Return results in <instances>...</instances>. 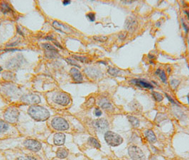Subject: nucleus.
Returning a JSON list of instances; mask_svg holds the SVG:
<instances>
[{
    "instance_id": "nucleus-1",
    "label": "nucleus",
    "mask_w": 189,
    "mask_h": 160,
    "mask_svg": "<svg viewBox=\"0 0 189 160\" xmlns=\"http://www.w3.org/2000/svg\"><path fill=\"white\" fill-rule=\"evenodd\" d=\"M28 113L34 120L37 121H45L49 117L48 110L41 106H32L29 108Z\"/></svg>"
},
{
    "instance_id": "nucleus-2",
    "label": "nucleus",
    "mask_w": 189,
    "mask_h": 160,
    "mask_svg": "<svg viewBox=\"0 0 189 160\" xmlns=\"http://www.w3.org/2000/svg\"><path fill=\"white\" fill-rule=\"evenodd\" d=\"M105 139L107 143L112 147H117L123 142V138L119 134L112 131H108L105 132Z\"/></svg>"
},
{
    "instance_id": "nucleus-3",
    "label": "nucleus",
    "mask_w": 189,
    "mask_h": 160,
    "mask_svg": "<svg viewBox=\"0 0 189 160\" xmlns=\"http://www.w3.org/2000/svg\"><path fill=\"white\" fill-rule=\"evenodd\" d=\"M19 111L15 107H10L7 108L4 112V119L9 123H15L17 122L19 117Z\"/></svg>"
},
{
    "instance_id": "nucleus-4",
    "label": "nucleus",
    "mask_w": 189,
    "mask_h": 160,
    "mask_svg": "<svg viewBox=\"0 0 189 160\" xmlns=\"http://www.w3.org/2000/svg\"><path fill=\"white\" fill-rule=\"evenodd\" d=\"M128 153L132 160H145L146 159L142 150L137 146H130L128 148Z\"/></svg>"
},
{
    "instance_id": "nucleus-5",
    "label": "nucleus",
    "mask_w": 189,
    "mask_h": 160,
    "mask_svg": "<svg viewBox=\"0 0 189 160\" xmlns=\"http://www.w3.org/2000/svg\"><path fill=\"white\" fill-rule=\"evenodd\" d=\"M51 125L55 130H66L68 129L69 125L68 122L66 121L65 119L62 118V117H55L53 120H52Z\"/></svg>"
},
{
    "instance_id": "nucleus-6",
    "label": "nucleus",
    "mask_w": 189,
    "mask_h": 160,
    "mask_svg": "<svg viewBox=\"0 0 189 160\" xmlns=\"http://www.w3.org/2000/svg\"><path fill=\"white\" fill-rule=\"evenodd\" d=\"M53 100L54 103L61 106H67L70 103V98L66 93L58 92L53 96Z\"/></svg>"
},
{
    "instance_id": "nucleus-7",
    "label": "nucleus",
    "mask_w": 189,
    "mask_h": 160,
    "mask_svg": "<svg viewBox=\"0 0 189 160\" xmlns=\"http://www.w3.org/2000/svg\"><path fill=\"white\" fill-rule=\"evenodd\" d=\"M138 27V21L133 17H128L125 20L124 28L130 32H135Z\"/></svg>"
},
{
    "instance_id": "nucleus-8",
    "label": "nucleus",
    "mask_w": 189,
    "mask_h": 160,
    "mask_svg": "<svg viewBox=\"0 0 189 160\" xmlns=\"http://www.w3.org/2000/svg\"><path fill=\"white\" fill-rule=\"evenodd\" d=\"M21 101L26 104H38L41 102L40 97L36 94H27L21 98Z\"/></svg>"
},
{
    "instance_id": "nucleus-9",
    "label": "nucleus",
    "mask_w": 189,
    "mask_h": 160,
    "mask_svg": "<svg viewBox=\"0 0 189 160\" xmlns=\"http://www.w3.org/2000/svg\"><path fill=\"white\" fill-rule=\"evenodd\" d=\"M23 145L28 150L33 152H38L41 149V144L35 139H26Z\"/></svg>"
},
{
    "instance_id": "nucleus-10",
    "label": "nucleus",
    "mask_w": 189,
    "mask_h": 160,
    "mask_svg": "<svg viewBox=\"0 0 189 160\" xmlns=\"http://www.w3.org/2000/svg\"><path fill=\"white\" fill-rule=\"evenodd\" d=\"M94 127L100 132H105L109 127V123L105 119H99L94 122Z\"/></svg>"
},
{
    "instance_id": "nucleus-11",
    "label": "nucleus",
    "mask_w": 189,
    "mask_h": 160,
    "mask_svg": "<svg viewBox=\"0 0 189 160\" xmlns=\"http://www.w3.org/2000/svg\"><path fill=\"white\" fill-rule=\"evenodd\" d=\"M70 74L75 82H81L83 81V76L80 70L77 68H73L70 69Z\"/></svg>"
},
{
    "instance_id": "nucleus-12",
    "label": "nucleus",
    "mask_w": 189,
    "mask_h": 160,
    "mask_svg": "<svg viewBox=\"0 0 189 160\" xmlns=\"http://www.w3.org/2000/svg\"><path fill=\"white\" fill-rule=\"evenodd\" d=\"M131 82L132 83L136 85V86H139V87H141V88H150V89L153 88L152 85L149 83L146 82V81H144V80L134 79V80H132Z\"/></svg>"
},
{
    "instance_id": "nucleus-13",
    "label": "nucleus",
    "mask_w": 189,
    "mask_h": 160,
    "mask_svg": "<svg viewBox=\"0 0 189 160\" xmlns=\"http://www.w3.org/2000/svg\"><path fill=\"white\" fill-rule=\"evenodd\" d=\"M66 136L63 133H57L54 135L53 141H54L55 145H62L65 143Z\"/></svg>"
},
{
    "instance_id": "nucleus-14",
    "label": "nucleus",
    "mask_w": 189,
    "mask_h": 160,
    "mask_svg": "<svg viewBox=\"0 0 189 160\" xmlns=\"http://www.w3.org/2000/svg\"><path fill=\"white\" fill-rule=\"evenodd\" d=\"M53 27L55 28V29H56L57 30L61 31V32H63V33H68V26H66L65 24H63V23H61L60 22H58V21H53Z\"/></svg>"
},
{
    "instance_id": "nucleus-15",
    "label": "nucleus",
    "mask_w": 189,
    "mask_h": 160,
    "mask_svg": "<svg viewBox=\"0 0 189 160\" xmlns=\"http://www.w3.org/2000/svg\"><path fill=\"white\" fill-rule=\"evenodd\" d=\"M145 136L148 141L151 143H155L157 142V137L152 130H146L145 132Z\"/></svg>"
},
{
    "instance_id": "nucleus-16",
    "label": "nucleus",
    "mask_w": 189,
    "mask_h": 160,
    "mask_svg": "<svg viewBox=\"0 0 189 160\" xmlns=\"http://www.w3.org/2000/svg\"><path fill=\"white\" fill-rule=\"evenodd\" d=\"M86 72L88 76L91 77V78H95V77H98L99 75H101L100 70L95 68H87Z\"/></svg>"
},
{
    "instance_id": "nucleus-17",
    "label": "nucleus",
    "mask_w": 189,
    "mask_h": 160,
    "mask_svg": "<svg viewBox=\"0 0 189 160\" xmlns=\"http://www.w3.org/2000/svg\"><path fill=\"white\" fill-rule=\"evenodd\" d=\"M68 154V151L66 148H59L56 152V157L59 159H64Z\"/></svg>"
},
{
    "instance_id": "nucleus-18",
    "label": "nucleus",
    "mask_w": 189,
    "mask_h": 160,
    "mask_svg": "<svg viewBox=\"0 0 189 160\" xmlns=\"http://www.w3.org/2000/svg\"><path fill=\"white\" fill-rule=\"evenodd\" d=\"M127 119H128L129 122L131 123L132 126L133 127V128H139V120L138 118H137L135 116L128 115L127 116Z\"/></svg>"
},
{
    "instance_id": "nucleus-19",
    "label": "nucleus",
    "mask_w": 189,
    "mask_h": 160,
    "mask_svg": "<svg viewBox=\"0 0 189 160\" xmlns=\"http://www.w3.org/2000/svg\"><path fill=\"white\" fill-rule=\"evenodd\" d=\"M155 73L159 76L161 80L163 83H166V81H167V77H166V73H165L164 70H161V69H157V71L155 72Z\"/></svg>"
},
{
    "instance_id": "nucleus-20",
    "label": "nucleus",
    "mask_w": 189,
    "mask_h": 160,
    "mask_svg": "<svg viewBox=\"0 0 189 160\" xmlns=\"http://www.w3.org/2000/svg\"><path fill=\"white\" fill-rule=\"evenodd\" d=\"M88 143H89V145L92 146V147L96 149H100V147H101L100 142H99L97 139H94V137H90L89 139H88Z\"/></svg>"
},
{
    "instance_id": "nucleus-21",
    "label": "nucleus",
    "mask_w": 189,
    "mask_h": 160,
    "mask_svg": "<svg viewBox=\"0 0 189 160\" xmlns=\"http://www.w3.org/2000/svg\"><path fill=\"white\" fill-rule=\"evenodd\" d=\"M108 73L112 76H117L119 73H121L120 70L118 68H112V67H110L108 70Z\"/></svg>"
},
{
    "instance_id": "nucleus-22",
    "label": "nucleus",
    "mask_w": 189,
    "mask_h": 160,
    "mask_svg": "<svg viewBox=\"0 0 189 160\" xmlns=\"http://www.w3.org/2000/svg\"><path fill=\"white\" fill-rule=\"evenodd\" d=\"M100 106H101L103 109L106 110H112L113 108L111 103H109L108 101H107V100H105V101L103 100V101L100 103Z\"/></svg>"
},
{
    "instance_id": "nucleus-23",
    "label": "nucleus",
    "mask_w": 189,
    "mask_h": 160,
    "mask_svg": "<svg viewBox=\"0 0 189 160\" xmlns=\"http://www.w3.org/2000/svg\"><path fill=\"white\" fill-rule=\"evenodd\" d=\"M1 10L2 11L3 13H7V12H10L12 10V9H11V7H9V5L7 3L3 2L1 4Z\"/></svg>"
},
{
    "instance_id": "nucleus-24",
    "label": "nucleus",
    "mask_w": 189,
    "mask_h": 160,
    "mask_svg": "<svg viewBox=\"0 0 189 160\" xmlns=\"http://www.w3.org/2000/svg\"><path fill=\"white\" fill-rule=\"evenodd\" d=\"M152 95H153V97H154V99L157 100V102L162 101V100H163V95H162L161 93H159V92H152Z\"/></svg>"
},
{
    "instance_id": "nucleus-25",
    "label": "nucleus",
    "mask_w": 189,
    "mask_h": 160,
    "mask_svg": "<svg viewBox=\"0 0 189 160\" xmlns=\"http://www.w3.org/2000/svg\"><path fill=\"white\" fill-rule=\"evenodd\" d=\"M46 56L49 59H55L57 56H58V54L57 51H48L46 53Z\"/></svg>"
},
{
    "instance_id": "nucleus-26",
    "label": "nucleus",
    "mask_w": 189,
    "mask_h": 160,
    "mask_svg": "<svg viewBox=\"0 0 189 160\" xmlns=\"http://www.w3.org/2000/svg\"><path fill=\"white\" fill-rule=\"evenodd\" d=\"M8 129V125L5 122L0 120V133L5 132Z\"/></svg>"
},
{
    "instance_id": "nucleus-27",
    "label": "nucleus",
    "mask_w": 189,
    "mask_h": 160,
    "mask_svg": "<svg viewBox=\"0 0 189 160\" xmlns=\"http://www.w3.org/2000/svg\"><path fill=\"white\" fill-rule=\"evenodd\" d=\"M179 83H180V81L176 79H171V81H170V86H171V87L173 89H176V88L178 87Z\"/></svg>"
},
{
    "instance_id": "nucleus-28",
    "label": "nucleus",
    "mask_w": 189,
    "mask_h": 160,
    "mask_svg": "<svg viewBox=\"0 0 189 160\" xmlns=\"http://www.w3.org/2000/svg\"><path fill=\"white\" fill-rule=\"evenodd\" d=\"M42 46H43V48H45L46 49L48 50V51H57L56 48H55V47H53L52 45L50 44V43H43V44H42Z\"/></svg>"
},
{
    "instance_id": "nucleus-29",
    "label": "nucleus",
    "mask_w": 189,
    "mask_h": 160,
    "mask_svg": "<svg viewBox=\"0 0 189 160\" xmlns=\"http://www.w3.org/2000/svg\"><path fill=\"white\" fill-rule=\"evenodd\" d=\"M93 39L97 41L100 42H105L108 40V37H103V36H99V37H94Z\"/></svg>"
},
{
    "instance_id": "nucleus-30",
    "label": "nucleus",
    "mask_w": 189,
    "mask_h": 160,
    "mask_svg": "<svg viewBox=\"0 0 189 160\" xmlns=\"http://www.w3.org/2000/svg\"><path fill=\"white\" fill-rule=\"evenodd\" d=\"M94 103V99L93 98H91L88 100L87 103H86V106H87V107H88V108H90V107H92L93 106Z\"/></svg>"
},
{
    "instance_id": "nucleus-31",
    "label": "nucleus",
    "mask_w": 189,
    "mask_h": 160,
    "mask_svg": "<svg viewBox=\"0 0 189 160\" xmlns=\"http://www.w3.org/2000/svg\"><path fill=\"white\" fill-rule=\"evenodd\" d=\"M87 17L88 18V19H89L90 21H94V19H95V16H94V14L92 13V12L88 14Z\"/></svg>"
},
{
    "instance_id": "nucleus-32",
    "label": "nucleus",
    "mask_w": 189,
    "mask_h": 160,
    "mask_svg": "<svg viewBox=\"0 0 189 160\" xmlns=\"http://www.w3.org/2000/svg\"><path fill=\"white\" fill-rule=\"evenodd\" d=\"M17 160H37V159L34 157H23L18 158Z\"/></svg>"
},
{
    "instance_id": "nucleus-33",
    "label": "nucleus",
    "mask_w": 189,
    "mask_h": 160,
    "mask_svg": "<svg viewBox=\"0 0 189 160\" xmlns=\"http://www.w3.org/2000/svg\"><path fill=\"white\" fill-rule=\"evenodd\" d=\"M74 58L76 59H78V60H79L80 61H82V62H86L87 61V58H84V57H79V56H74Z\"/></svg>"
},
{
    "instance_id": "nucleus-34",
    "label": "nucleus",
    "mask_w": 189,
    "mask_h": 160,
    "mask_svg": "<svg viewBox=\"0 0 189 160\" xmlns=\"http://www.w3.org/2000/svg\"><path fill=\"white\" fill-rule=\"evenodd\" d=\"M94 114L96 116H97V117H99V116H100L102 114V111L99 108H96L95 110H94Z\"/></svg>"
},
{
    "instance_id": "nucleus-35",
    "label": "nucleus",
    "mask_w": 189,
    "mask_h": 160,
    "mask_svg": "<svg viewBox=\"0 0 189 160\" xmlns=\"http://www.w3.org/2000/svg\"><path fill=\"white\" fill-rule=\"evenodd\" d=\"M67 61H68L69 63H70V64H72V65H74V66H76L79 67L80 68V66L78 65V64H76V62H75V61H72L71 59H67Z\"/></svg>"
},
{
    "instance_id": "nucleus-36",
    "label": "nucleus",
    "mask_w": 189,
    "mask_h": 160,
    "mask_svg": "<svg viewBox=\"0 0 189 160\" xmlns=\"http://www.w3.org/2000/svg\"><path fill=\"white\" fill-rule=\"evenodd\" d=\"M166 97H167V98H168V100H170V102H171V103H174V104H176V102H175V101H174V100H173V99H172V98H171V97H170V96H169V95H166Z\"/></svg>"
},
{
    "instance_id": "nucleus-37",
    "label": "nucleus",
    "mask_w": 189,
    "mask_h": 160,
    "mask_svg": "<svg viewBox=\"0 0 189 160\" xmlns=\"http://www.w3.org/2000/svg\"><path fill=\"white\" fill-rule=\"evenodd\" d=\"M119 39H124L126 37V33H124V34H122V35H121V34H120V35H119Z\"/></svg>"
},
{
    "instance_id": "nucleus-38",
    "label": "nucleus",
    "mask_w": 189,
    "mask_h": 160,
    "mask_svg": "<svg viewBox=\"0 0 189 160\" xmlns=\"http://www.w3.org/2000/svg\"><path fill=\"white\" fill-rule=\"evenodd\" d=\"M183 26H184V27H185V29H186V31H188V27H187V26L185 24V23H183Z\"/></svg>"
},
{
    "instance_id": "nucleus-39",
    "label": "nucleus",
    "mask_w": 189,
    "mask_h": 160,
    "mask_svg": "<svg viewBox=\"0 0 189 160\" xmlns=\"http://www.w3.org/2000/svg\"><path fill=\"white\" fill-rule=\"evenodd\" d=\"M70 1H63V4H64V5H66V4H70Z\"/></svg>"
},
{
    "instance_id": "nucleus-40",
    "label": "nucleus",
    "mask_w": 189,
    "mask_h": 160,
    "mask_svg": "<svg viewBox=\"0 0 189 160\" xmlns=\"http://www.w3.org/2000/svg\"><path fill=\"white\" fill-rule=\"evenodd\" d=\"M149 59H154V56H152V55H151V54H149Z\"/></svg>"
},
{
    "instance_id": "nucleus-41",
    "label": "nucleus",
    "mask_w": 189,
    "mask_h": 160,
    "mask_svg": "<svg viewBox=\"0 0 189 160\" xmlns=\"http://www.w3.org/2000/svg\"><path fill=\"white\" fill-rule=\"evenodd\" d=\"M185 13L186 14L187 16H188V19H189V12H188V11H185Z\"/></svg>"
},
{
    "instance_id": "nucleus-42",
    "label": "nucleus",
    "mask_w": 189,
    "mask_h": 160,
    "mask_svg": "<svg viewBox=\"0 0 189 160\" xmlns=\"http://www.w3.org/2000/svg\"><path fill=\"white\" fill-rule=\"evenodd\" d=\"M151 160H157L155 159V157H152V159H151Z\"/></svg>"
},
{
    "instance_id": "nucleus-43",
    "label": "nucleus",
    "mask_w": 189,
    "mask_h": 160,
    "mask_svg": "<svg viewBox=\"0 0 189 160\" xmlns=\"http://www.w3.org/2000/svg\"><path fill=\"white\" fill-rule=\"evenodd\" d=\"M188 104H189V93L188 94Z\"/></svg>"
},
{
    "instance_id": "nucleus-44",
    "label": "nucleus",
    "mask_w": 189,
    "mask_h": 160,
    "mask_svg": "<svg viewBox=\"0 0 189 160\" xmlns=\"http://www.w3.org/2000/svg\"><path fill=\"white\" fill-rule=\"evenodd\" d=\"M1 70H2V69H1V67H0V71H1Z\"/></svg>"
},
{
    "instance_id": "nucleus-45",
    "label": "nucleus",
    "mask_w": 189,
    "mask_h": 160,
    "mask_svg": "<svg viewBox=\"0 0 189 160\" xmlns=\"http://www.w3.org/2000/svg\"><path fill=\"white\" fill-rule=\"evenodd\" d=\"M188 44H189V37H188Z\"/></svg>"
}]
</instances>
